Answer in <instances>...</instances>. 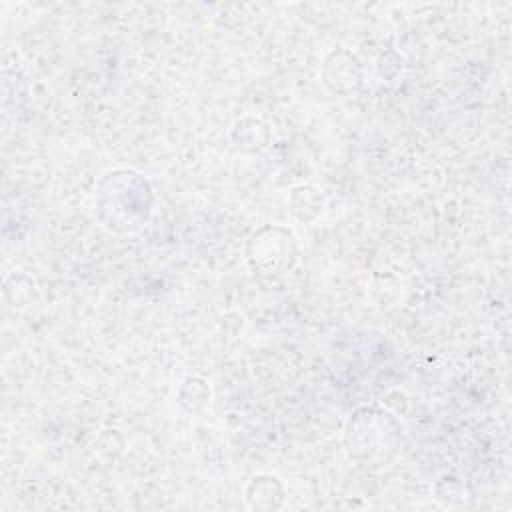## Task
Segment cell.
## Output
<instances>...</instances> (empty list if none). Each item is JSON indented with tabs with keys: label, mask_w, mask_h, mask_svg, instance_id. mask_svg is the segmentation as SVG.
I'll use <instances>...</instances> for the list:
<instances>
[{
	"label": "cell",
	"mask_w": 512,
	"mask_h": 512,
	"mask_svg": "<svg viewBox=\"0 0 512 512\" xmlns=\"http://www.w3.org/2000/svg\"><path fill=\"white\" fill-rule=\"evenodd\" d=\"M98 216L112 232H134L150 216L152 190L146 178L132 170L108 174L96 192Z\"/></svg>",
	"instance_id": "cell-1"
},
{
	"label": "cell",
	"mask_w": 512,
	"mask_h": 512,
	"mask_svg": "<svg viewBox=\"0 0 512 512\" xmlns=\"http://www.w3.org/2000/svg\"><path fill=\"white\" fill-rule=\"evenodd\" d=\"M344 444L350 458L362 466H386L396 456L400 426L388 412L362 408L348 420Z\"/></svg>",
	"instance_id": "cell-2"
},
{
	"label": "cell",
	"mask_w": 512,
	"mask_h": 512,
	"mask_svg": "<svg viewBox=\"0 0 512 512\" xmlns=\"http://www.w3.org/2000/svg\"><path fill=\"white\" fill-rule=\"evenodd\" d=\"M292 236L282 228H264L250 240L248 258L254 268L276 274L292 262Z\"/></svg>",
	"instance_id": "cell-3"
},
{
	"label": "cell",
	"mask_w": 512,
	"mask_h": 512,
	"mask_svg": "<svg viewBox=\"0 0 512 512\" xmlns=\"http://www.w3.org/2000/svg\"><path fill=\"white\" fill-rule=\"evenodd\" d=\"M324 82H326V86H328L334 94L352 92V90L360 84V66H358V60H356L350 52H346V50L332 52V54L326 58Z\"/></svg>",
	"instance_id": "cell-4"
}]
</instances>
